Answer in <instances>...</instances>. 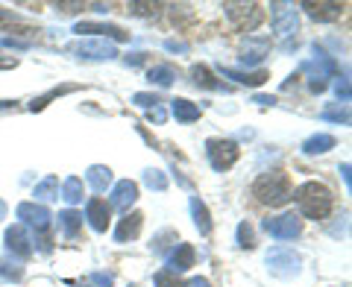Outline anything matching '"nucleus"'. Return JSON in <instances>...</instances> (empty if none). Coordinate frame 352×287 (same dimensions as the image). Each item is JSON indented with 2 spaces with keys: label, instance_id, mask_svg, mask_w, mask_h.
Here are the masks:
<instances>
[{
  "label": "nucleus",
  "instance_id": "1",
  "mask_svg": "<svg viewBox=\"0 0 352 287\" xmlns=\"http://www.w3.org/2000/svg\"><path fill=\"white\" fill-rule=\"evenodd\" d=\"M291 196L296 200L300 214L308 220H326L329 211H332V205H335L332 187H326L323 182H305V185L296 187Z\"/></svg>",
  "mask_w": 352,
  "mask_h": 287
},
{
  "label": "nucleus",
  "instance_id": "2",
  "mask_svg": "<svg viewBox=\"0 0 352 287\" xmlns=\"http://www.w3.org/2000/svg\"><path fill=\"white\" fill-rule=\"evenodd\" d=\"M252 194H256L258 203H264V205H285L294 191H291V179L285 170H267L256 179Z\"/></svg>",
  "mask_w": 352,
  "mask_h": 287
},
{
  "label": "nucleus",
  "instance_id": "3",
  "mask_svg": "<svg viewBox=\"0 0 352 287\" xmlns=\"http://www.w3.org/2000/svg\"><path fill=\"white\" fill-rule=\"evenodd\" d=\"M302 73H308V88H311L314 94H320V91H326L329 80L338 73V62L314 47V59L302 65Z\"/></svg>",
  "mask_w": 352,
  "mask_h": 287
},
{
  "label": "nucleus",
  "instance_id": "4",
  "mask_svg": "<svg viewBox=\"0 0 352 287\" xmlns=\"http://www.w3.org/2000/svg\"><path fill=\"white\" fill-rule=\"evenodd\" d=\"M206 156H208V164H212L217 173H223L238 161L241 150H238V144L229 141V138H208L206 141Z\"/></svg>",
  "mask_w": 352,
  "mask_h": 287
},
{
  "label": "nucleus",
  "instance_id": "5",
  "mask_svg": "<svg viewBox=\"0 0 352 287\" xmlns=\"http://www.w3.org/2000/svg\"><path fill=\"white\" fill-rule=\"evenodd\" d=\"M300 267H302V258L288 246H276L267 252V270L273 275H279V279H291V275L300 273Z\"/></svg>",
  "mask_w": 352,
  "mask_h": 287
},
{
  "label": "nucleus",
  "instance_id": "6",
  "mask_svg": "<svg viewBox=\"0 0 352 287\" xmlns=\"http://www.w3.org/2000/svg\"><path fill=\"white\" fill-rule=\"evenodd\" d=\"M261 229L276 240H294V238L302 235V220L294 211H288V214H279V217H267L261 223Z\"/></svg>",
  "mask_w": 352,
  "mask_h": 287
},
{
  "label": "nucleus",
  "instance_id": "7",
  "mask_svg": "<svg viewBox=\"0 0 352 287\" xmlns=\"http://www.w3.org/2000/svg\"><path fill=\"white\" fill-rule=\"evenodd\" d=\"M223 9H226V18L232 21L238 30H256L264 18L258 3H226Z\"/></svg>",
  "mask_w": 352,
  "mask_h": 287
},
{
  "label": "nucleus",
  "instance_id": "8",
  "mask_svg": "<svg viewBox=\"0 0 352 287\" xmlns=\"http://www.w3.org/2000/svg\"><path fill=\"white\" fill-rule=\"evenodd\" d=\"M273 32L282 38H291L300 30V12L291 3H273Z\"/></svg>",
  "mask_w": 352,
  "mask_h": 287
},
{
  "label": "nucleus",
  "instance_id": "9",
  "mask_svg": "<svg viewBox=\"0 0 352 287\" xmlns=\"http://www.w3.org/2000/svg\"><path fill=\"white\" fill-rule=\"evenodd\" d=\"M68 53H76V59H88V62H109L118 56V50L109 41H76L68 47Z\"/></svg>",
  "mask_w": 352,
  "mask_h": 287
},
{
  "label": "nucleus",
  "instance_id": "10",
  "mask_svg": "<svg viewBox=\"0 0 352 287\" xmlns=\"http://www.w3.org/2000/svg\"><path fill=\"white\" fill-rule=\"evenodd\" d=\"M15 214L21 220V226H32L36 231H47L50 229V220H53V214L41 203H21Z\"/></svg>",
  "mask_w": 352,
  "mask_h": 287
},
{
  "label": "nucleus",
  "instance_id": "11",
  "mask_svg": "<svg viewBox=\"0 0 352 287\" xmlns=\"http://www.w3.org/2000/svg\"><path fill=\"white\" fill-rule=\"evenodd\" d=\"M6 246H9V255H15V258H27L30 252H32V235H30V229L27 226H9L6 229Z\"/></svg>",
  "mask_w": 352,
  "mask_h": 287
},
{
  "label": "nucleus",
  "instance_id": "12",
  "mask_svg": "<svg viewBox=\"0 0 352 287\" xmlns=\"http://www.w3.org/2000/svg\"><path fill=\"white\" fill-rule=\"evenodd\" d=\"M138 200V185L132 179H120L115 187H112V200H109V208H118V211H126L135 205Z\"/></svg>",
  "mask_w": 352,
  "mask_h": 287
},
{
  "label": "nucleus",
  "instance_id": "13",
  "mask_svg": "<svg viewBox=\"0 0 352 287\" xmlns=\"http://www.w3.org/2000/svg\"><path fill=\"white\" fill-rule=\"evenodd\" d=\"M194 261H197V252H194L191 244H176L173 252L168 255V261H164V270L173 273V275H179V273H185V270H191Z\"/></svg>",
  "mask_w": 352,
  "mask_h": 287
},
{
  "label": "nucleus",
  "instance_id": "14",
  "mask_svg": "<svg viewBox=\"0 0 352 287\" xmlns=\"http://www.w3.org/2000/svg\"><path fill=\"white\" fill-rule=\"evenodd\" d=\"M85 220L91 223L94 231H106L109 229V220H112V208H109L106 200L94 196V200H88V205H85Z\"/></svg>",
  "mask_w": 352,
  "mask_h": 287
},
{
  "label": "nucleus",
  "instance_id": "15",
  "mask_svg": "<svg viewBox=\"0 0 352 287\" xmlns=\"http://www.w3.org/2000/svg\"><path fill=\"white\" fill-rule=\"evenodd\" d=\"M267 53H270L267 38H247L244 47H241V65H261Z\"/></svg>",
  "mask_w": 352,
  "mask_h": 287
},
{
  "label": "nucleus",
  "instance_id": "16",
  "mask_svg": "<svg viewBox=\"0 0 352 287\" xmlns=\"http://www.w3.org/2000/svg\"><path fill=\"white\" fill-rule=\"evenodd\" d=\"M141 226H144V217H141L138 211L126 214V217L118 223V229H115V240H118V244H126V240H135V238L141 235Z\"/></svg>",
  "mask_w": 352,
  "mask_h": 287
},
{
  "label": "nucleus",
  "instance_id": "17",
  "mask_svg": "<svg viewBox=\"0 0 352 287\" xmlns=\"http://www.w3.org/2000/svg\"><path fill=\"white\" fill-rule=\"evenodd\" d=\"M74 32H94V36H109V38H115V41H126L129 36L120 27H115V24H94V21H80V24L74 27Z\"/></svg>",
  "mask_w": 352,
  "mask_h": 287
},
{
  "label": "nucleus",
  "instance_id": "18",
  "mask_svg": "<svg viewBox=\"0 0 352 287\" xmlns=\"http://www.w3.org/2000/svg\"><path fill=\"white\" fill-rule=\"evenodd\" d=\"M24 279V261L15 258V255H0V282L12 284V282H21Z\"/></svg>",
  "mask_w": 352,
  "mask_h": 287
},
{
  "label": "nucleus",
  "instance_id": "19",
  "mask_svg": "<svg viewBox=\"0 0 352 287\" xmlns=\"http://www.w3.org/2000/svg\"><path fill=\"white\" fill-rule=\"evenodd\" d=\"M170 112L173 117L179 120V124H194V120H200V106L185 100V97H176V100H170Z\"/></svg>",
  "mask_w": 352,
  "mask_h": 287
},
{
  "label": "nucleus",
  "instance_id": "20",
  "mask_svg": "<svg viewBox=\"0 0 352 287\" xmlns=\"http://www.w3.org/2000/svg\"><path fill=\"white\" fill-rule=\"evenodd\" d=\"M302 9L314 21H335L344 15V3H311V0H308V3H302Z\"/></svg>",
  "mask_w": 352,
  "mask_h": 287
},
{
  "label": "nucleus",
  "instance_id": "21",
  "mask_svg": "<svg viewBox=\"0 0 352 287\" xmlns=\"http://www.w3.org/2000/svg\"><path fill=\"white\" fill-rule=\"evenodd\" d=\"M335 135H329V132H317V135H311L305 144H302V152L305 156H323V152L335 150Z\"/></svg>",
  "mask_w": 352,
  "mask_h": 287
},
{
  "label": "nucleus",
  "instance_id": "22",
  "mask_svg": "<svg viewBox=\"0 0 352 287\" xmlns=\"http://www.w3.org/2000/svg\"><path fill=\"white\" fill-rule=\"evenodd\" d=\"M191 80H194L197 88H206V91H220V88L226 91V85H223V82H217L214 76H212V71L206 68V65H194V68H191Z\"/></svg>",
  "mask_w": 352,
  "mask_h": 287
},
{
  "label": "nucleus",
  "instance_id": "23",
  "mask_svg": "<svg viewBox=\"0 0 352 287\" xmlns=\"http://www.w3.org/2000/svg\"><path fill=\"white\" fill-rule=\"evenodd\" d=\"M191 214H194V226L200 229V235H212V217H208V208L200 196H191Z\"/></svg>",
  "mask_w": 352,
  "mask_h": 287
},
{
  "label": "nucleus",
  "instance_id": "24",
  "mask_svg": "<svg viewBox=\"0 0 352 287\" xmlns=\"http://www.w3.org/2000/svg\"><path fill=\"white\" fill-rule=\"evenodd\" d=\"M226 76V80H232V82H238V85H261V82H267L270 76H267V71H256V73H241V71H232V68H223L220 71Z\"/></svg>",
  "mask_w": 352,
  "mask_h": 287
},
{
  "label": "nucleus",
  "instance_id": "25",
  "mask_svg": "<svg viewBox=\"0 0 352 287\" xmlns=\"http://www.w3.org/2000/svg\"><path fill=\"white\" fill-rule=\"evenodd\" d=\"M59 229L65 238H76L82 229V214L74 211V208H68V211H59Z\"/></svg>",
  "mask_w": 352,
  "mask_h": 287
},
{
  "label": "nucleus",
  "instance_id": "26",
  "mask_svg": "<svg viewBox=\"0 0 352 287\" xmlns=\"http://www.w3.org/2000/svg\"><path fill=\"white\" fill-rule=\"evenodd\" d=\"M85 179H88V185H91L94 191H106V187L112 185V170L103 168V164H91L88 173H85Z\"/></svg>",
  "mask_w": 352,
  "mask_h": 287
},
{
  "label": "nucleus",
  "instance_id": "27",
  "mask_svg": "<svg viewBox=\"0 0 352 287\" xmlns=\"http://www.w3.org/2000/svg\"><path fill=\"white\" fill-rule=\"evenodd\" d=\"M176 76H179V71H176L173 65H156V68H150L147 80H150L153 85H159V88H168V85H173Z\"/></svg>",
  "mask_w": 352,
  "mask_h": 287
},
{
  "label": "nucleus",
  "instance_id": "28",
  "mask_svg": "<svg viewBox=\"0 0 352 287\" xmlns=\"http://www.w3.org/2000/svg\"><path fill=\"white\" fill-rule=\"evenodd\" d=\"M82 196H85L82 179H76V176H68V179L62 182V200L68 203V205H76V203H82Z\"/></svg>",
  "mask_w": 352,
  "mask_h": 287
},
{
  "label": "nucleus",
  "instance_id": "29",
  "mask_svg": "<svg viewBox=\"0 0 352 287\" xmlns=\"http://www.w3.org/2000/svg\"><path fill=\"white\" fill-rule=\"evenodd\" d=\"M59 194V179L56 176H47V179H41L36 187H32V196H36V200H53V196Z\"/></svg>",
  "mask_w": 352,
  "mask_h": 287
},
{
  "label": "nucleus",
  "instance_id": "30",
  "mask_svg": "<svg viewBox=\"0 0 352 287\" xmlns=\"http://www.w3.org/2000/svg\"><path fill=\"white\" fill-rule=\"evenodd\" d=\"M323 120H332V124H349V108L344 103H332V106H326L323 112H320Z\"/></svg>",
  "mask_w": 352,
  "mask_h": 287
},
{
  "label": "nucleus",
  "instance_id": "31",
  "mask_svg": "<svg viewBox=\"0 0 352 287\" xmlns=\"http://www.w3.org/2000/svg\"><path fill=\"white\" fill-rule=\"evenodd\" d=\"M144 185L147 187H153V191H164L168 187V176H164L162 170H144Z\"/></svg>",
  "mask_w": 352,
  "mask_h": 287
},
{
  "label": "nucleus",
  "instance_id": "32",
  "mask_svg": "<svg viewBox=\"0 0 352 287\" xmlns=\"http://www.w3.org/2000/svg\"><path fill=\"white\" fill-rule=\"evenodd\" d=\"M238 246L241 249H252V246H256V235H252V226L247 223V220L238 226Z\"/></svg>",
  "mask_w": 352,
  "mask_h": 287
},
{
  "label": "nucleus",
  "instance_id": "33",
  "mask_svg": "<svg viewBox=\"0 0 352 287\" xmlns=\"http://www.w3.org/2000/svg\"><path fill=\"white\" fill-rule=\"evenodd\" d=\"M65 91H74V85H65V88H53V91H47L44 97H38V100H32V103H30V108H32V112H41V108L47 106V103L53 100V97H59V94H65Z\"/></svg>",
  "mask_w": 352,
  "mask_h": 287
},
{
  "label": "nucleus",
  "instance_id": "34",
  "mask_svg": "<svg viewBox=\"0 0 352 287\" xmlns=\"http://www.w3.org/2000/svg\"><path fill=\"white\" fill-rule=\"evenodd\" d=\"M159 103H162V100H159L156 94H144V91L132 94V106H138V108H147V112H150V108H156Z\"/></svg>",
  "mask_w": 352,
  "mask_h": 287
},
{
  "label": "nucleus",
  "instance_id": "35",
  "mask_svg": "<svg viewBox=\"0 0 352 287\" xmlns=\"http://www.w3.org/2000/svg\"><path fill=\"white\" fill-rule=\"evenodd\" d=\"M153 282H156V287H185V284L179 282V275H173V273H168V270H159L156 275H153Z\"/></svg>",
  "mask_w": 352,
  "mask_h": 287
},
{
  "label": "nucleus",
  "instance_id": "36",
  "mask_svg": "<svg viewBox=\"0 0 352 287\" xmlns=\"http://www.w3.org/2000/svg\"><path fill=\"white\" fill-rule=\"evenodd\" d=\"M168 240H176V231H170V229H164V231H159L156 238H153V252H164L170 244Z\"/></svg>",
  "mask_w": 352,
  "mask_h": 287
},
{
  "label": "nucleus",
  "instance_id": "37",
  "mask_svg": "<svg viewBox=\"0 0 352 287\" xmlns=\"http://www.w3.org/2000/svg\"><path fill=\"white\" fill-rule=\"evenodd\" d=\"M115 279H112V273H91L88 275V287H112Z\"/></svg>",
  "mask_w": 352,
  "mask_h": 287
},
{
  "label": "nucleus",
  "instance_id": "38",
  "mask_svg": "<svg viewBox=\"0 0 352 287\" xmlns=\"http://www.w3.org/2000/svg\"><path fill=\"white\" fill-rule=\"evenodd\" d=\"M335 91H338V97H340V103H349V80H346V76H340V80L335 82Z\"/></svg>",
  "mask_w": 352,
  "mask_h": 287
},
{
  "label": "nucleus",
  "instance_id": "39",
  "mask_svg": "<svg viewBox=\"0 0 352 287\" xmlns=\"http://www.w3.org/2000/svg\"><path fill=\"white\" fill-rule=\"evenodd\" d=\"M164 50H168V53H188V41L168 38V41H164Z\"/></svg>",
  "mask_w": 352,
  "mask_h": 287
},
{
  "label": "nucleus",
  "instance_id": "40",
  "mask_svg": "<svg viewBox=\"0 0 352 287\" xmlns=\"http://www.w3.org/2000/svg\"><path fill=\"white\" fill-rule=\"evenodd\" d=\"M164 117H168V115H164L162 106H156V108H150V112H147V120H153V124H164Z\"/></svg>",
  "mask_w": 352,
  "mask_h": 287
},
{
  "label": "nucleus",
  "instance_id": "41",
  "mask_svg": "<svg viewBox=\"0 0 352 287\" xmlns=\"http://www.w3.org/2000/svg\"><path fill=\"white\" fill-rule=\"evenodd\" d=\"M76 9H82V3H56V12H65V15L76 12Z\"/></svg>",
  "mask_w": 352,
  "mask_h": 287
},
{
  "label": "nucleus",
  "instance_id": "42",
  "mask_svg": "<svg viewBox=\"0 0 352 287\" xmlns=\"http://www.w3.org/2000/svg\"><path fill=\"white\" fill-rule=\"evenodd\" d=\"M144 59H147V53H129V56H126V65H141Z\"/></svg>",
  "mask_w": 352,
  "mask_h": 287
},
{
  "label": "nucleus",
  "instance_id": "43",
  "mask_svg": "<svg viewBox=\"0 0 352 287\" xmlns=\"http://www.w3.org/2000/svg\"><path fill=\"white\" fill-rule=\"evenodd\" d=\"M185 287H212V282H208V279H191Z\"/></svg>",
  "mask_w": 352,
  "mask_h": 287
},
{
  "label": "nucleus",
  "instance_id": "44",
  "mask_svg": "<svg viewBox=\"0 0 352 287\" xmlns=\"http://www.w3.org/2000/svg\"><path fill=\"white\" fill-rule=\"evenodd\" d=\"M15 65H18V59H12V56H6V59H0V68H15Z\"/></svg>",
  "mask_w": 352,
  "mask_h": 287
},
{
  "label": "nucleus",
  "instance_id": "45",
  "mask_svg": "<svg viewBox=\"0 0 352 287\" xmlns=\"http://www.w3.org/2000/svg\"><path fill=\"white\" fill-rule=\"evenodd\" d=\"M256 103H258V106H273L276 100H273V97H261V94H258V97H256Z\"/></svg>",
  "mask_w": 352,
  "mask_h": 287
},
{
  "label": "nucleus",
  "instance_id": "46",
  "mask_svg": "<svg viewBox=\"0 0 352 287\" xmlns=\"http://www.w3.org/2000/svg\"><path fill=\"white\" fill-rule=\"evenodd\" d=\"M340 173H344V182L349 185V182H352V179H349V164H340Z\"/></svg>",
  "mask_w": 352,
  "mask_h": 287
},
{
  "label": "nucleus",
  "instance_id": "47",
  "mask_svg": "<svg viewBox=\"0 0 352 287\" xmlns=\"http://www.w3.org/2000/svg\"><path fill=\"white\" fill-rule=\"evenodd\" d=\"M6 108H15V103H9V100H0V112H6Z\"/></svg>",
  "mask_w": 352,
  "mask_h": 287
},
{
  "label": "nucleus",
  "instance_id": "48",
  "mask_svg": "<svg viewBox=\"0 0 352 287\" xmlns=\"http://www.w3.org/2000/svg\"><path fill=\"white\" fill-rule=\"evenodd\" d=\"M0 220H6V203L0 200Z\"/></svg>",
  "mask_w": 352,
  "mask_h": 287
},
{
  "label": "nucleus",
  "instance_id": "49",
  "mask_svg": "<svg viewBox=\"0 0 352 287\" xmlns=\"http://www.w3.org/2000/svg\"><path fill=\"white\" fill-rule=\"evenodd\" d=\"M129 287H138V284H129Z\"/></svg>",
  "mask_w": 352,
  "mask_h": 287
}]
</instances>
